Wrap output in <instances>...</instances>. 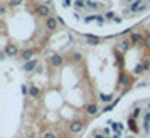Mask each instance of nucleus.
<instances>
[{
	"mask_svg": "<svg viewBox=\"0 0 150 138\" xmlns=\"http://www.w3.org/2000/svg\"><path fill=\"white\" fill-rule=\"evenodd\" d=\"M69 130L73 131V133H79L83 130V123L81 121H73V123L69 125Z\"/></svg>",
	"mask_w": 150,
	"mask_h": 138,
	"instance_id": "obj_1",
	"label": "nucleus"
},
{
	"mask_svg": "<svg viewBox=\"0 0 150 138\" xmlns=\"http://www.w3.org/2000/svg\"><path fill=\"white\" fill-rule=\"evenodd\" d=\"M37 68V59H30V61H27L25 62V64H24V69H25V71H34V69Z\"/></svg>",
	"mask_w": 150,
	"mask_h": 138,
	"instance_id": "obj_2",
	"label": "nucleus"
},
{
	"mask_svg": "<svg viewBox=\"0 0 150 138\" xmlns=\"http://www.w3.org/2000/svg\"><path fill=\"white\" fill-rule=\"evenodd\" d=\"M46 25H47L49 30H54V29L57 27V19H54V17H47V20H46Z\"/></svg>",
	"mask_w": 150,
	"mask_h": 138,
	"instance_id": "obj_3",
	"label": "nucleus"
},
{
	"mask_svg": "<svg viewBox=\"0 0 150 138\" xmlns=\"http://www.w3.org/2000/svg\"><path fill=\"white\" fill-rule=\"evenodd\" d=\"M143 2L142 0H135V2H133V4H132V8H130V10H132V12H138V10H143Z\"/></svg>",
	"mask_w": 150,
	"mask_h": 138,
	"instance_id": "obj_4",
	"label": "nucleus"
},
{
	"mask_svg": "<svg viewBox=\"0 0 150 138\" xmlns=\"http://www.w3.org/2000/svg\"><path fill=\"white\" fill-rule=\"evenodd\" d=\"M49 61H51V64H52V66H61V64H62V57L59 54H52Z\"/></svg>",
	"mask_w": 150,
	"mask_h": 138,
	"instance_id": "obj_5",
	"label": "nucleus"
},
{
	"mask_svg": "<svg viewBox=\"0 0 150 138\" xmlns=\"http://www.w3.org/2000/svg\"><path fill=\"white\" fill-rule=\"evenodd\" d=\"M37 14L41 15V17H47L49 15V7L47 5H39V7H37Z\"/></svg>",
	"mask_w": 150,
	"mask_h": 138,
	"instance_id": "obj_6",
	"label": "nucleus"
},
{
	"mask_svg": "<svg viewBox=\"0 0 150 138\" xmlns=\"http://www.w3.org/2000/svg\"><path fill=\"white\" fill-rule=\"evenodd\" d=\"M4 52H5L7 56H15L17 52H19V49L15 47V46H12V44H10V46H7V47H5V51H4Z\"/></svg>",
	"mask_w": 150,
	"mask_h": 138,
	"instance_id": "obj_7",
	"label": "nucleus"
},
{
	"mask_svg": "<svg viewBox=\"0 0 150 138\" xmlns=\"http://www.w3.org/2000/svg\"><path fill=\"white\" fill-rule=\"evenodd\" d=\"M32 54H34V51H32V49H27V51L22 52V59H24V61H30V59H32Z\"/></svg>",
	"mask_w": 150,
	"mask_h": 138,
	"instance_id": "obj_8",
	"label": "nucleus"
},
{
	"mask_svg": "<svg viewBox=\"0 0 150 138\" xmlns=\"http://www.w3.org/2000/svg\"><path fill=\"white\" fill-rule=\"evenodd\" d=\"M86 111H88V115H96V113H98V106H96V104H88Z\"/></svg>",
	"mask_w": 150,
	"mask_h": 138,
	"instance_id": "obj_9",
	"label": "nucleus"
},
{
	"mask_svg": "<svg viewBox=\"0 0 150 138\" xmlns=\"http://www.w3.org/2000/svg\"><path fill=\"white\" fill-rule=\"evenodd\" d=\"M128 41H122L120 42V46H118V49H120V51H122V52H125V51H128Z\"/></svg>",
	"mask_w": 150,
	"mask_h": 138,
	"instance_id": "obj_10",
	"label": "nucleus"
},
{
	"mask_svg": "<svg viewBox=\"0 0 150 138\" xmlns=\"http://www.w3.org/2000/svg\"><path fill=\"white\" fill-rule=\"evenodd\" d=\"M86 39H88V44H98L100 42L98 37H91V35H86Z\"/></svg>",
	"mask_w": 150,
	"mask_h": 138,
	"instance_id": "obj_11",
	"label": "nucleus"
},
{
	"mask_svg": "<svg viewBox=\"0 0 150 138\" xmlns=\"http://www.w3.org/2000/svg\"><path fill=\"white\" fill-rule=\"evenodd\" d=\"M29 93H30V94H32V96H39V89H37V88H35V86H32V88H30V89H29Z\"/></svg>",
	"mask_w": 150,
	"mask_h": 138,
	"instance_id": "obj_12",
	"label": "nucleus"
},
{
	"mask_svg": "<svg viewBox=\"0 0 150 138\" xmlns=\"http://www.w3.org/2000/svg\"><path fill=\"white\" fill-rule=\"evenodd\" d=\"M130 130L133 131V133H137V131H138V128H137V125H135V121H133V120H130Z\"/></svg>",
	"mask_w": 150,
	"mask_h": 138,
	"instance_id": "obj_13",
	"label": "nucleus"
},
{
	"mask_svg": "<svg viewBox=\"0 0 150 138\" xmlns=\"http://www.w3.org/2000/svg\"><path fill=\"white\" fill-rule=\"evenodd\" d=\"M74 5H76L78 8H81V7H84V5H86V2H84V0H76Z\"/></svg>",
	"mask_w": 150,
	"mask_h": 138,
	"instance_id": "obj_14",
	"label": "nucleus"
},
{
	"mask_svg": "<svg viewBox=\"0 0 150 138\" xmlns=\"http://www.w3.org/2000/svg\"><path fill=\"white\" fill-rule=\"evenodd\" d=\"M140 39H142L140 34H132V42H140Z\"/></svg>",
	"mask_w": 150,
	"mask_h": 138,
	"instance_id": "obj_15",
	"label": "nucleus"
},
{
	"mask_svg": "<svg viewBox=\"0 0 150 138\" xmlns=\"http://www.w3.org/2000/svg\"><path fill=\"white\" fill-rule=\"evenodd\" d=\"M42 138H56V135L52 133V131H46V133L42 135Z\"/></svg>",
	"mask_w": 150,
	"mask_h": 138,
	"instance_id": "obj_16",
	"label": "nucleus"
},
{
	"mask_svg": "<svg viewBox=\"0 0 150 138\" xmlns=\"http://www.w3.org/2000/svg\"><path fill=\"white\" fill-rule=\"evenodd\" d=\"M142 71H143V64H138V66L135 68V74H140Z\"/></svg>",
	"mask_w": 150,
	"mask_h": 138,
	"instance_id": "obj_17",
	"label": "nucleus"
},
{
	"mask_svg": "<svg viewBox=\"0 0 150 138\" xmlns=\"http://www.w3.org/2000/svg\"><path fill=\"white\" fill-rule=\"evenodd\" d=\"M100 98H101L103 101H106V103H108V101H111V96H110V94H108V96H106V94H100Z\"/></svg>",
	"mask_w": 150,
	"mask_h": 138,
	"instance_id": "obj_18",
	"label": "nucleus"
},
{
	"mask_svg": "<svg viewBox=\"0 0 150 138\" xmlns=\"http://www.w3.org/2000/svg\"><path fill=\"white\" fill-rule=\"evenodd\" d=\"M145 47H149V49H150V34L145 37Z\"/></svg>",
	"mask_w": 150,
	"mask_h": 138,
	"instance_id": "obj_19",
	"label": "nucleus"
},
{
	"mask_svg": "<svg viewBox=\"0 0 150 138\" xmlns=\"http://www.w3.org/2000/svg\"><path fill=\"white\" fill-rule=\"evenodd\" d=\"M88 7H91V8H98V4H96V2H88Z\"/></svg>",
	"mask_w": 150,
	"mask_h": 138,
	"instance_id": "obj_20",
	"label": "nucleus"
},
{
	"mask_svg": "<svg viewBox=\"0 0 150 138\" xmlns=\"http://www.w3.org/2000/svg\"><path fill=\"white\" fill-rule=\"evenodd\" d=\"M149 123H150V113H147L145 115V126H149Z\"/></svg>",
	"mask_w": 150,
	"mask_h": 138,
	"instance_id": "obj_21",
	"label": "nucleus"
},
{
	"mask_svg": "<svg viewBox=\"0 0 150 138\" xmlns=\"http://www.w3.org/2000/svg\"><path fill=\"white\" fill-rule=\"evenodd\" d=\"M143 69H150V61L149 59H145V62H143Z\"/></svg>",
	"mask_w": 150,
	"mask_h": 138,
	"instance_id": "obj_22",
	"label": "nucleus"
},
{
	"mask_svg": "<svg viewBox=\"0 0 150 138\" xmlns=\"http://www.w3.org/2000/svg\"><path fill=\"white\" fill-rule=\"evenodd\" d=\"M120 83H122V84H128V79H127L125 76H122V77H120Z\"/></svg>",
	"mask_w": 150,
	"mask_h": 138,
	"instance_id": "obj_23",
	"label": "nucleus"
},
{
	"mask_svg": "<svg viewBox=\"0 0 150 138\" xmlns=\"http://www.w3.org/2000/svg\"><path fill=\"white\" fill-rule=\"evenodd\" d=\"M10 4H12V5H21L22 0H10Z\"/></svg>",
	"mask_w": 150,
	"mask_h": 138,
	"instance_id": "obj_24",
	"label": "nucleus"
},
{
	"mask_svg": "<svg viewBox=\"0 0 150 138\" xmlns=\"http://www.w3.org/2000/svg\"><path fill=\"white\" fill-rule=\"evenodd\" d=\"M138 115H140V108H135V111H133V116H138Z\"/></svg>",
	"mask_w": 150,
	"mask_h": 138,
	"instance_id": "obj_25",
	"label": "nucleus"
},
{
	"mask_svg": "<svg viewBox=\"0 0 150 138\" xmlns=\"http://www.w3.org/2000/svg\"><path fill=\"white\" fill-rule=\"evenodd\" d=\"M69 5H71V0H64V7L68 8V7H69Z\"/></svg>",
	"mask_w": 150,
	"mask_h": 138,
	"instance_id": "obj_26",
	"label": "nucleus"
},
{
	"mask_svg": "<svg viewBox=\"0 0 150 138\" xmlns=\"http://www.w3.org/2000/svg\"><path fill=\"white\" fill-rule=\"evenodd\" d=\"M113 17H115V15H113V12H108V14H106V19H113Z\"/></svg>",
	"mask_w": 150,
	"mask_h": 138,
	"instance_id": "obj_27",
	"label": "nucleus"
},
{
	"mask_svg": "<svg viewBox=\"0 0 150 138\" xmlns=\"http://www.w3.org/2000/svg\"><path fill=\"white\" fill-rule=\"evenodd\" d=\"M27 138H34V133H30V135H29Z\"/></svg>",
	"mask_w": 150,
	"mask_h": 138,
	"instance_id": "obj_28",
	"label": "nucleus"
}]
</instances>
